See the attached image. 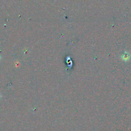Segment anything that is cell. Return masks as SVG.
I'll return each mask as SVG.
<instances>
[{
    "mask_svg": "<svg viewBox=\"0 0 131 131\" xmlns=\"http://www.w3.org/2000/svg\"><path fill=\"white\" fill-rule=\"evenodd\" d=\"M1 56H0V60H1Z\"/></svg>",
    "mask_w": 131,
    "mask_h": 131,
    "instance_id": "6da1fadb",
    "label": "cell"
},
{
    "mask_svg": "<svg viewBox=\"0 0 131 131\" xmlns=\"http://www.w3.org/2000/svg\"><path fill=\"white\" fill-rule=\"evenodd\" d=\"M0 98H1V95H0Z\"/></svg>",
    "mask_w": 131,
    "mask_h": 131,
    "instance_id": "7a4b0ae2",
    "label": "cell"
}]
</instances>
